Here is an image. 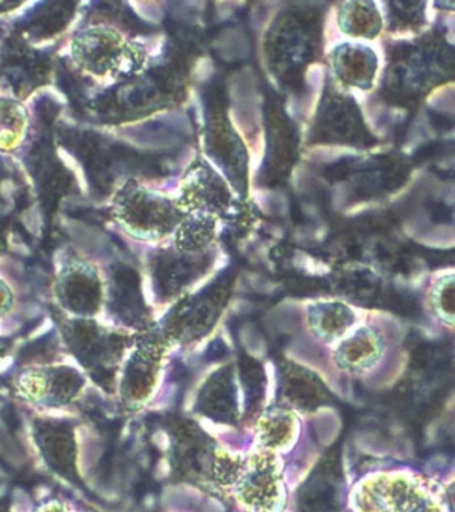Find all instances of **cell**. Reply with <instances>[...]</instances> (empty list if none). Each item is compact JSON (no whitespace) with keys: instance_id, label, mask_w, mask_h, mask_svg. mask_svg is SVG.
<instances>
[{"instance_id":"3957f363","label":"cell","mask_w":455,"mask_h":512,"mask_svg":"<svg viewBox=\"0 0 455 512\" xmlns=\"http://www.w3.org/2000/svg\"><path fill=\"white\" fill-rule=\"evenodd\" d=\"M34 440L42 458L65 478L77 475V440L65 420L38 418L33 423Z\"/></svg>"},{"instance_id":"5b68a950","label":"cell","mask_w":455,"mask_h":512,"mask_svg":"<svg viewBox=\"0 0 455 512\" xmlns=\"http://www.w3.org/2000/svg\"><path fill=\"white\" fill-rule=\"evenodd\" d=\"M159 362L154 344L146 343L131 355L123 372L121 395L127 406H138L153 390Z\"/></svg>"},{"instance_id":"8992f818","label":"cell","mask_w":455,"mask_h":512,"mask_svg":"<svg viewBox=\"0 0 455 512\" xmlns=\"http://www.w3.org/2000/svg\"><path fill=\"white\" fill-rule=\"evenodd\" d=\"M11 303H13V296H11L5 284L0 282V318L10 310Z\"/></svg>"},{"instance_id":"277c9868","label":"cell","mask_w":455,"mask_h":512,"mask_svg":"<svg viewBox=\"0 0 455 512\" xmlns=\"http://www.w3.org/2000/svg\"><path fill=\"white\" fill-rule=\"evenodd\" d=\"M58 298L63 307L82 318L97 314L102 290L95 271L87 266L71 267L59 280Z\"/></svg>"},{"instance_id":"7a4b0ae2","label":"cell","mask_w":455,"mask_h":512,"mask_svg":"<svg viewBox=\"0 0 455 512\" xmlns=\"http://www.w3.org/2000/svg\"><path fill=\"white\" fill-rule=\"evenodd\" d=\"M85 378L81 372L69 366L38 368L25 372L18 379L19 394L31 403L59 407L73 402L82 388Z\"/></svg>"},{"instance_id":"52a82bcc","label":"cell","mask_w":455,"mask_h":512,"mask_svg":"<svg viewBox=\"0 0 455 512\" xmlns=\"http://www.w3.org/2000/svg\"><path fill=\"white\" fill-rule=\"evenodd\" d=\"M10 347V340H7L5 338H0V360L5 358V355L7 354V350H9Z\"/></svg>"},{"instance_id":"6da1fadb","label":"cell","mask_w":455,"mask_h":512,"mask_svg":"<svg viewBox=\"0 0 455 512\" xmlns=\"http://www.w3.org/2000/svg\"><path fill=\"white\" fill-rule=\"evenodd\" d=\"M62 335L71 354L86 368L91 378L107 390L113 386L119 363L129 346V336L107 330L94 320L63 323Z\"/></svg>"}]
</instances>
